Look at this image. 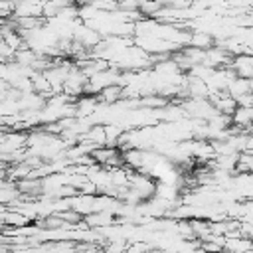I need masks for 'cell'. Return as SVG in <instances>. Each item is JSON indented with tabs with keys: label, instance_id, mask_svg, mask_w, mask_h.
Returning <instances> with one entry per match:
<instances>
[{
	"label": "cell",
	"instance_id": "obj_4",
	"mask_svg": "<svg viewBox=\"0 0 253 253\" xmlns=\"http://www.w3.org/2000/svg\"><path fill=\"white\" fill-rule=\"evenodd\" d=\"M188 45H192V47H200V49H206V47L213 45V38H211V34H208V32L194 30V32L190 34Z\"/></svg>",
	"mask_w": 253,
	"mask_h": 253
},
{
	"label": "cell",
	"instance_id": "obj_1",
	"mask_svg": "<svg viewBox=\"0 0 253 253\" xmlns=\"http://www.w3.org/2000/svg\"><path fill=\"white\" fill-rule=\"evenodd\" d=\"M229 67L233 69V73H235L237 77L251 79V75H253V57H251V53H237V55H231Z\"/></svg>",
	"mask_w": 253,
	"mask_h": 253
},
{
	"label": "cell",
	"instance_id": "obj_2",
	"mask_svg": "<svg viewBox=\"0 0 253 253\" xmlns=\"http://www.w3.org/2000/svg\"><path fill=\"white\" fill-rule=\"evenodd\" d=\"M95 97H97V101H99V103H105V105L117 103L119 99H123V87H121L119 83L107 85V87H103Z\"/></svg>",
	"mask_w": 253,
	"mask_h": 253
},
{
	"label": "cell",
	"instance_id": "obj_5",
	"mask_svg": "<svg viewBox=\"0 0 253 253\" xmlns=\"http://www.w3.org/2000/svg\"><path fill=\"white\" fill-rule=\"evenodd\" d=\"M235 103H237V107H253V95L251 93H243V95H239L235 99Z\"/></svg>",
	"mask_w": 253,
	"mask_h": 253
},
{
	"label": "cell",
	"instance_id": "obj_3",
	"mask_svg": "<svg viewBox=\"0 0 253 253\" xmlns=\"http://www.w3.org/2000/svg\"><path fill=\"white\" fill-rule=\"evenodd\" d=\"M225 91H227L233 99H237V97L243 95V93H251V79H245V77H237V75H235V77L229 79Z\"/></svg>",
	"mask_w": 253,
	"mask_h": 253
}]
</instances>
